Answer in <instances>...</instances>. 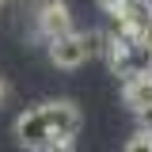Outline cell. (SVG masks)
I'll list each match as a JSON object with an SVG mask.
<instances>
[{"mask_svg":"<svg viewBox=\"0 0 152 152\" xmlns=\"http://www.w3.org/2000/svg\"><path fill=\"white\" fill-rule=\"evenodd\" d=\"M103 50V31H88V34H80V31H69V34L53 38V42H46V53L53 61L57 69H80L88 57H95Z\"/></svg>","mask_w":152,"mask_h":152,"instance_id":"6da1fadb","label":"cell"},{"mask_svg":"<svg viewBox=\"0 0 152 152\" xmlns=\"http://www.w3.org/2000/svg\"><path fill=\"white\" fill-rule=\"evenodd\" d=\"M42 122L50 129V141H72L80 133V110L69 99H53V103H42Z\"/></svg>","mask_w":152,"mask_h":152,"instance_id":"7a4b0ae2","label":"cell"},{"mask_svg":"<svg viewBox=\"0 0 152 152\" xmlns=\"http://www.w3.org/2000/svg\"><path fill=\"white\" fill-rule=\"evenodd\" d=\"M34 31L42 42H53V38L69 34L72 31V12L65 0H42L34 8Z\"/></svg>","mask_w":152,"mask_h":152,"instance_id":"3957f363","label":"cell"},{"mask_svg":"<svg viewBox=\"0 0 152 152\" xmlns=\"http://www.w3.org/2000/svg\"><path fill=\"white\" fill-rule=\"evenodd\" d=\"M12 133H15V141H19L27 152H42L46 145H50V129H46V122H42V110H38V107H31V110L19 114Z\"/></svg>","mask_w":152,"mask_h":152,"instance_id":"277c9868","label":"cell"},{"mask_svg":"<svg viewBox=\"0 0 152 152\" xmlns=\"http://www.w3.org/2000/svg\"><path fill=\"white\" fill-rule=\"evenodd\" d=\"M122 99H126V107H129L133 114L141 110V107H148V103H152V72L122 80Z\"/></svg>","mask_w":152,"mask_h":152,"instance_id":"5b68a950","label":"cell"},{"mask_svg":"<svg viewBox=\"0 0 152 152\" xmlns=\"http://www.w3.org/2000/svg\"><path fill=\"white\" fill-rule=\"evenodd\" d=\"M126 152H152V133H145V129H137L126 141Z\"/></svg>","mask_w":152,"mask_h":152,"instance_id":"8992f818","label":"cell"},{"mask_svg":"<svg viewBox=\"0 0 152 152\" xmlns=\"http://www.w3.org/2000/svg\"><path fill=\"white\" fill-rule=\"evenodd\" d=\"M137 126H141L145 133H152V103H148V107H141V110H137Z\"/></svg>","mask_w":152,"mask_h":152,"instance_id":"52a82bcc","label":"cell"},{"mask_svg":"<svg viewBox=\"0 0 152 152\" xmlns=\"http://www.w3.org/2000/svg\"><path fill=\"white\" fill-rule=\"evenodd\" d=\"M99 8H103V12H107V15H118V12H122V8H126V0H99Z\"/></svg>","mask_w":152,"mask_h":152,"instance_id":"ba28073f","label":"cell"},{"mask_svg":"<svg viewBox=\"0 0 152 152\" xmlns=\"http://www.w3.org/2000/svg\"><path fill=\"white\" fill-rule=\"evenodd\" d=\"M137 42H141V46H145V50L152 53V23L145 27V31H141V34H137Z\"/></svg>","mask_w":152,"mask_h":152,"instance_id":"9c48e42d","label":"cell"},{"mask_svg":"<svg viewBox=\"0 0 152 152\" xmlns=\"http://www.w3.org/2000/svg\"><path fill=\"white\" fill-rule=\"evenodd\" d=\"M0 4H8V0H0Z\"/></svg>","mask_w":152,"mask_h":152,"instance_id":"30bf717a","label":"cell"},{"mask_svg":"<svg viewBox=\"0 0 152 152\" xmlns=\"http://www.w3.org/2000/svg\"><path fill=\"white\" fill-rule=\"evenodd\" d=\"M148 4H152V0H148Z\"/></svg>","mask_w":152,"mask_h":152,"instance_id":"8fae6325","label":"cell"}]
</instances>
